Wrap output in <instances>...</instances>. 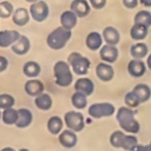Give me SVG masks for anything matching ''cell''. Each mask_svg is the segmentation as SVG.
Masks as SVG:
<instances>
[{
    "label": "cell",
    "mask_w": 151,
    "mask_h": 151,
    "mask_svg": "<svg viewBox=\"0 0 151 151\" xmlns=\"http://www.w3.org/2000/svg\"><path fill=\"white\" fill-rule=\"evenodd\" d=\"M134 116H136V112L127 106H122L118 109L116 113V118L122 130L131 134H134L139 131L140 125L138 120L134 118Z\"/></svg>",
    "instance_id": "obj_1"
},
{
    "label": "cell",
    "mask_w": 151,
    "mask_h": 151,
    "mask_svg": "<svg viewBox=\"0 0 151 151\" xmlns=\"http://www.w3.org/2000/svg\"><path fill=\"white\" fill-rule=\"evenodd\" d=\"M72 37V31L66 29L61 26L54 28L46 38V44L52 50H61L66 46L68 40Z\"/></svg>",
    "instance_id": "obj_2"
},
{
    "label": "cell",
    "mask_w": 151,
    "mask_h": 151,
    "mask_svg": "<svg viewBox=\"0 0 151 151\" xmlns=\"http://www.w3.org/2000/svg\"><path fill=\"white\" fill-rule=\"evenodd\" d=\"M110 144L116 149H123L131 151L136 145H138V138L131 133H124L123 131H113L110 136Z\"/></svg>",
    "instance_id": "obj_3"
},
{
    "label": "cell",
    "mask_w": 151,
    "mask_h": 151,
    "mask_svg": "<svg viewBox=\"0 0 151 151\" xmlns=\"http://www.w3.org/2000/svg\"><path fill=\"white\" fill-rule=\"evenodd\" d=\"M53 73H54V80L55 84L60 87H67L73 81V74L71 71V66L67 61L59 60L53 66Z\"/></svg>",
    "instance_id": "obj_4"
},
{
    "label": "cell",
    "mask_w": 151,
    "mask_h": 151,
    "mask_svg": "<svg viewBox=\"0 0 151 151\" xmlns=\"http://www.w3.org/2000/svg\"><path fill=\"white\" fill-rule=\"evenodd\" d=\"M67 63L71 66L72 71L78 76H85L91 65L90 59H87L86 57H84L83 54H80L78 52L70 53V55L67 58Z\"/></svg>",
    "instance_id": "obj_5"
},
{
    "label": "cell",
    "mask_w": 151,
    "mask_h": 151,
    "mask_svg": "<svg viewBox=\"0 0 151 151\" xmlns=\"http://www.w3.org/2000/svg\"><path fill=\"white\" fill-rule=\"evenodd\" d=\"M114 112L116 107L111 103H94L88 107V114L94 119L111 117Z\"/></svg>",
    "instance_id": "obj_6"
},
{
    "label": "cell",
    "mask_w": 151,
    "mask_h": 151,
    "mask_svg": "<svg viewBox=\"0 0 151 151\" xmlns=\"http://www.w3.org/2000/svg\"><path fill=\"white\" fill-rule=\"evenodd\" d=\"M64 123L66 124L68 130L74 131V132H80L85 126L84 116L78 111L66 112L64 116Z\"/></svg>",
    "instance_id": "obj_7"
},
{
    "label": "cell",
    "mask_w": 151,
    "mask_h": 151,
    "mask_svg": "<svg viewBox=\"0 0 151 151\" xmlns=\"http://www.w3.org/2000/svg\"><path fill=\"white\" fill-rule=\"evenodd\" d=\"M28 11H29L31 18L37 22L45 21L50 15V7L42 0H40L38 2H34V4H31Z\"/></svg>",
    "instance_id": "obj_8"
},
{
    "label": "cell",
    "mask_w": 151,
    "mask_h": 151,
    "mask_svg": "<svg viewBox=\"0 0 151 151\" xmlns=\"http://www.w3.org/2000/svg\"><path fill=\"white\" fill-rule=\"evenodd\" d=\"M91 5L88 0H73L70 5V9L78 17V18H85L91 12Z\"/></svg>",
    "instance_id": "obj_9"
},
{
    "label": "cell",
    "mask_w": 151,
    "mask_h": 151,
    "mask_svg": "<svg viewBox=\"0 0 151 151\" xmlns=\"http://www.w3.org/2000/svg\"><path fill=\"white\" fill-rule=\"evenodd\" d=\"M99 55H100V59L104 61V63H107V64H112L114 63L118 57H119V51L116 46L113 45H104L101 46V48L99 50Z\"/></svg>",
    "instance_id": "obj_10"
},
{
    "label": "cell",
    "mask_w": 151,
    "mask_h": 151,
    "mask_svg": "<svg viewBox=\"0 0 151 151\" xmlns=\"http://www.w3.org/2000/svg\"><path fill=\"white\" fill-rule=\"evenodd\" d=\"M21 37V34L15 29H2L0 31V47L6 48L12 46L14 42L18 41V39Z\"/></svg>",
    "instance_id": "obj_11"
},
{
    "label": "cell",
    "mask_w": 151,
    "mask_h": 151,
    "mask_svg": "<svg viewBox=\"0 0 151 151\" xmlns=\"http://www.w3.org/2000/svg\"><path fill=\"white\" fill-rule=\"evenodd\" d=\"M74 90H76V92H80V93H83L87 97V96H91L93 93L94 84L90 78L81 77L74 83Z\"/></svg>",
    "instance_id": "obj_12"
},
{
    "label": "cell",
    "mask_w": 151,
    "mask_h": 151,
    "mask_svg": "<svg viewBox=\"0 0 151 151\" xmlns=\"http://www.w3.org/2000/svg\"><path fill=\"white\" fill-rule=\"evenodd\" d=\"M96 74L101 81H110L114 76V70L107 63H99L96 66Z\"/></svg>",
    "instance_id": "obj_13"
},
{
    "label": "cell",
    "mask_w": 151,
    "mask_h": 151,
    "mask_svg": "<svg viewBox=\"0 0 151 151\" xmlns=\"http://www.w3.org/2000/svg\"><path fill=\"white\" fill-rule=\"evenodd\" d=\"M24 88H25V92L28 96H31V97H38L39 94L44 93V88L45 87H44L42 81H40V80H38V79L34 78V79L27 80L25 83Z\"/></svg>",
    "instance_id": "obj_14"
},
{
    "label": "cell",
    "mask_w": 151,
    "mask_h": 151,
    "mask_svg": "<svg viewBox=\"0 0 151 151\" xmlns=\"http://www.w3.org/2000/svg\"><path fill=\"white\" fill-rule=\"evenodd\" d=\"M103 35L99 33V32H90L87 35H86V40H85V44H86V47L90 50V51H98L103 46Z\"/></svg>",
    "instance_id": "obj_15"
},
{
    "label": "cell",
    "mask_w": 151,
    "mask_h": 151,
    "mask_svg": "<svg viewBox=\"0 0 151 151\" xmlns=\"http://www.w3.org/2000/svg\"><path fill=\"white\" fill-rule=\"evenodd\" d=\"M103 35V40L107 44V45H113L116 46L119 40H120V33L117 28H114L113 26H107L103 29L101 32Z\"/></svg>",
    "instance_id": "obj_16"
},
{
    "label": "cell",
    "mask_w": 151,
    "mask_h": 151,
    "mask_svg": "<svg viewBox=\"0 0 151 151\" xmlns=\"http://www.w3.org/2000/svg\"><path fill=\"white\" fill-rule=\"evenodd\" d=\"M77 134L74 133V131H71V130H64L59 133V143L60 145H63L64 147L66 149H72L76 146L77 144Z\"/></svg>",
    "instance_id": "obj_17"
},
{
    "label": "cell",
    "mask_w": 151,
    "mask_h": 151,
    "mask_svg": "<svg viewBox=\"0 0 151 151\" xmlns=\"http://www.w3.org/2000/svg\"><path fill=\"white\" fill-rule=\"evenodd\" d=\"M145 71H146V65L140 59H132L127 64V72L130 73V76L134 78H139L144 76Z\"/></svg>",
    "instance_id": "obj_18"
},
{
    "label": "cell",
    "mask_w": 151,
    "mask_h": 151,
    "mask_svg": "<svg viewBox=\"0 0 151 151\" xmlns=\"http://www.w3.org/2000/svg\"><path fill=\"white\" fill-rule=\"evenodd\" d=\"M29 19H31L29 11L26 9L25 7H19V8L14 9L13 15H12V21L17 26H25V25H27Z\"/></svg>",
    "instance_id": "obj_19"
},
{
    "label": "cell",
    "mask_w": 151,
    "mask_h": 151,
    "mask_svg": "<svg viewBox=\"0 0 151 151\" xmlns=\"http://www.w3.org/2000/svg\"><path fill=\"white\" fill-rule=\"evenodd\" d=\"M78 19H79V18H78L71 9L64 11V12L60 14V24H61V27L72 31V28L76 27V25H77V22H78Z\"/></svg>",
    "instance_id": "obj_20"
},
{
    "label": "cell",
    "mask_w": 151,
    "mask_h": 151,
    "mask_svg": "<svg viewBox=\"0 0 151 151\" xmlns=\"http://www.w3.org/2000/svg\"><path fill=\"white\" fill-rule=\"evenodd\" d=\"M11 48H12L13 53H15L18 55H25L31 48V41L26 35H21L18 39V41L11 46Z\"/></svg>",
    "instance_id": "obj_21"
},
{
    "label": "cell",
    "mask_w": 151,
    "mask_h": 151,
    "mask_svg": "<svg viewBox=\"0 0 151 151\" xmlns=\"http://www.w3.org/2000/svg\"><path fill=\"white\" fill-rule=\"evenodd\" d=\"M32 120H33V114L28 109L21 107L18 110V120L15 124L17 127H20V129L27 127L31 125Z\"/></svg>",
    "instance_id": "obj_22"
},
{
    "label": "cell",
    "mask_w": 151,
    "mask_h": 151,
    "mask_svg": "<svg viewBox=\"0 0 151 151\" xmlns=\"http://www.w3.org/2000/svg\"><path fill=\"white\" fill-rule=\"evenodd\" d=\"M149 34V27L140 25V24H133L132 27L130 28V37L131 39L136 41H142L144 40Z\"/></svg>",
    "instance_id": "obj_23"
},
{
    "label": "cell",
    "mask_w": 151,
    "mask_h": 151,
    "mask_svg": "<svg viewBox=\"0 0 151 151\" xmlns=\"http://www.w3.org/2000/svg\"><path fill=\"white\" fill-rule=\"evenodd\" d=\"M149 53V47L144 42H136L130 47V54L132 55L133 59H143L147 57Z\"/></svg>",
    "instance_id": "obj_24"
},
{
    "label": "cell",
    "mask_w": 151,
    "mask_h": 151,
    "mask_svg": "<svg viewBox=\"0 0 151 151\" xmlns=\"http://www.w3.org/2000/svg\"><path fill=\"white\" fill-rule=\"evenodd\" d=\"M132 92L136 94V97L138 98V100L142 103H145L150 99L151 97V88L146 85V84H138L133 87Z\"/></svg>",
    "instance_id": "obj_25"
},
{
    "label": "cell",
    "mask_w": 151,
    "mask_h": 151,
    "mask_svg": "<svg viewBox=\"0 0 151 151\" xmlns=\"http://www.w3.org/2000/svg\"><path fill=\"white\" fill-rule=\"evenodd\" d=\"M41 68H40V65L37 63V61H33V60H29L27 63H25L24 67H22V72L26 77L31 78V79H34L35 77L39 76Z\"/></svg>",
    "instance_id": "obj_26"
},
{
    "label": "cell",
    "mask_w": 151,
    "mask_h": 151,
    "mask_svg": "<svg viewBox=\"0 0 151 151\" xmlns=\"http://www.w3.org/2000/svg\"><path fill=\"white\" fill-rule=\"evenodd\" d=\"M34 104H35V106H37L39 110H41V111H47V110H50V109L52 107L53 101H52V98H51L50 94H47V93H41V94H39L38 97H35Z\"/></svg>",
    "instance_id": "obj_27"
},
{
    "label": "cell",
    "mask_w": 151,
    "mask_h": 151,
    "mask_svg": "<svg viewBox=\"0 0 151 151\" xmlns=\"http://www.w3.org/2000/svg\"><path fill=\"white\" fill-rule=\"evenodd\" d=\"M64 125V120H61L60 117L53 116L47 120V130L51 134H59L61 132Z\"/></svg>",
    "instance_id": "obj_28"
},
{
    "label": "cell",
    "mask_w": 151,
    "mask_h": 151,
    "mask_svg": "<svg viewBox=\"0 0 151 151\" xmlns=\"http://www.w3.org/2000/svg\"><path fill=\"white\" fill-rule=\"evenodd\" d=\"M133 21H134V24H140V25H144L146 27H150L151 26V12L146 11V9L138 11L134 14Z\"/></svg>",
    "instance_id": "obj_29"
},
{
    "label": "cell",
    "mask_w": 151,
    "mask_h": 151,
    "mask_svg": "<svg viewBox=\"0 0 151 151\" xmlns=\"http://www.w3.org/2000/svg\"><path fill=\"white\" fill-rule=\"evenodd\" d=\"M1 119L6 125H15L18 120V110L13 107L4 110L1 114Z\"/></svg>",
    "instance_id": "obj_30"
},
{
    "label": "cell",
    "mask_w": 151,
    "mask_h": 151,
    "mask_svg": "<svg viewBox=\"0 0 151 151\" xmlns=\"http://www.w3.org/2000/svg\"><path fill=\"white\" fill-rule=\"evenodd\" d=\"M71 101H72V105L78 109V110H83L86 107L87 105V97L80 92H74L71 97Z\"/></svg>",
    "instance_id": "obj_31"
},
{
    "label": "cell",
    "mask_w": 151,
    "mask_h": 151,
    "mask_svg": "<svg viewBox=\"0 0 151 151\" xmlns=\"http://www.w3.org/2000/svg\"><path fill=\"white\" fill-rule=\"evenodd\" d=\"M13 12H14L13 5L9 1H7V0L0 1V18L7 19L13 15Z\"/></svg>",
    "instance_id": "obj_32"
},
{
    "label": "cell",
    "mask_w": 151,
    "mask_h": 151,
    "mask_svg": "<svg viewBox=\"0 0 151 151\" xmlns=\"http://www.w3.org/2000/svg\"><path fill=\"white\" fill-rule=\"evenodd\" d=\"M15 104V99L13 96L8 93H2L0 94V110H6L13 107Z\"/></svg>",
    "instance_id": "obj_33"
},
{
    "label": "cell",
    "mask_w": 151,
    "mask_h": 151,
    "mask_svg": "<svg viewBox=\"0 0 151 151\" xmlns=\"http://www.w3.org/2000/svg\"><path fill=\"white\" fill-rule=\"evenodd\" d=\"M124 101H125L126 106L130 107V109H134V107H138V106L140 105V101L138 100V98L136 97V94H134L132 91H130V92H127V93L125 94Z\"/></svg>",
    "instance_id": "obj_34"
},
{
    "label": "cell",
    "mask_w": 151,
    "mask_h": 151,
    "mask_svg": "<svg viewBox=\"0 0 151 151\" xmlns=\"http://www.w3.org/2000/svg\"><path fill=\"white\" fill-rule=\"evenodd\" d=\"M88 2H90V5H91L92 8H94V9H101V8H104L106 6L107 0H88Z\"/></svg>",
    "instance_id": "obj_35"
},
{
    "label": "cell",
    "mask_w": 151,
    "mask_h": 151,
    "mask_svg": "<svg viewBox=\"0 0 151 151\" xmlns=\"http://www.w3.org/2000/svg\"><path fill=\"white\" fill-rule=\"evenodd\" d=\"M123 5L127 9H133L139 5V0H123Z\"/></svg>",
    "instance_id": "obj_36"
},
{
    "label": "cell",
    "mask_w": 151,
    "mask_h": 151,
    "mask_svg": "<svg viewBox=\"0 0 151 151\" xmlns=\"http://www.w3.org/2000/svg\"><path fill=\"white\" fill-rule=\"evenodd\" d=\"M131 151H151V142L147 145H136Z\"/></svg>",
    "instance_id": "obj_37"
},
{
    "label": "cell",
    "mask_w": 151,
    "mask_h": 151,
    "mask_svg": "<svg viewBox=\"0 0 151 151\" xmlns=\"http://www.w3.org/2000/svg\"><path fill=\"white\" fill-rule=\"evenodd\" d=\"M8 66V60L6 57L0 55V72H4Z\"/></svg>",
    "instance_id": "obj_38"
},
{
    "label": "cell",
    "mask_w": 151,
    "mask_h": 151,
    "mask_svg": "<svg viewBox=\"0 0 151 151\" xmlns=\"http://www.w3.org/2000/svg\"><path fill=\"white\" fill-rule=\"evenodd\" d=\"M139 4L145 7H151V0H139Z\"/></svg>",
    "instance_id": "obj_39"
},
{
    "label": "cell",
    "mask_w": 151,
    "mask_h": 151,
    "mask_svg": "<svg viewBox=\"0 0 151 151\" xmlns=\"http://www.w3.org/2000/svg\"><path fill=\"white\" fill-rule=\"evenodd\" d=\"M146 66H147V68L149 70H151V53L147 55V58H146Z\"/></svg>",
    "instance_id": "obj_40"
},
{
    "label": "cell",
    "mask_w": 151,
    "mask_h": 151,
    "mask_svg": "<svg viewBox=\"0 0 151 151\" xmlns=\"http://www.w3.org/2000/svg\"><path fill=\"white\" fill-rule=\"evenodd\" d=\"M0 151H15V150L12 149V147H4V149H1Z\"/></svg>",
    "instance_id": "obj_41"
},
{
    "label": "cell",
    "mask_w": 151,
    "mask_h": 151,
    "mask_svg": "<svg viewBox=\"0 0 151 151\" xmlns=\"http://www.w3.org/2000/svg\"><path fill=\"white\" fill-rule=\"evenodd\" d=\"M26 2H28V4H34V2H38V1H40V0H25Z\"/></svg>",
    "instance_id": "obj_42"
},
{
    "label": "cell",
    "mask_w": 151,
    "mask_h": 151,
    "mask_svg": "<svg viewBox=\"0 0 151 151\" xmlns=\"http://www.w3.org/2000/svg\"><path fill=\"white\" fill-rule=\"evenodd\" d=\"M19 151H28V150H27V149H20Z\"/></svg>",
    "instance_id": "obj_43"
},
{
    "label": "cell",
    "mask_w": 151,
    "mask_h": 151,
    "mask_svg": "<svg viewBox=\"0 0 151 151\" xmlns=\"http://www.w3.org/2000/svg\"><path fill=\"white\" fill-rule=\"evenodd\" d=\"M1 114H2V112L0 111V120H1Z\"/></svg>",
    "instance_id": "obj_44"
},
{
    "label": "cell",
    "mask_w": 151,
    "mask_h": 151,
    "mask_svg": "<svg viewBox=\"0 0 151 151\" xmlns=\"http://www.w3.org/2000/svg\"><path fill=\"white\" fill-rule=\"evenodd\" d=\"M0 1H2V0H0Z\"/></svg>",
    "instance_id": "obj_45"
}]
</instances>
